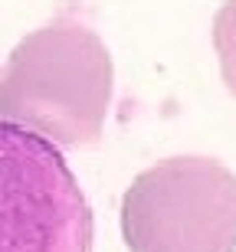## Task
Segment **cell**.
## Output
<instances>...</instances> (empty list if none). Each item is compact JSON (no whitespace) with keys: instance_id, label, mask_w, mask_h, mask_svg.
Instances as JSON below:
<instances>
[{"instance_id":"1","label":"cell","mask_w":236,"mask_h":252,"mask_svg":"<svg viewBox=\"0 0 236 252\" xmlns=\"http://www.w3.org/2000/svg\"><path fill=\"white\" fill-rule=\"evenodd\" d=\"M115 89L112 53L76 10H59L20 39L0 65V122L82 148L102 138Z\"/></svg>"},{"instance_id":"2","label":"cell","mask_w":236,"mask_h":252,"mask_svg":"<svg viewBox=\"0 0 236 252\" xmlns=\"http://www.w3.org/2000/svg\"><path fill=\"white\" fill-rule=\"evenodd\" d=\"M122 239L132 252H236V174L197 154L158 160L122 196Z\"/></svg>"},{"instance_id":"3","label":"cell","mask_w":236,"mask_h":252,"mask_svg":"<svg viewBox=\"0 0 236 252\" xmlns=\"http://www.w3.org/2000/svg\"><path fill=\"white\" fill-rule=\"evenodd\" d=\"M95 220L63 151L0 122V252H92Z\"/></svg>"},{"instance_id":"4","label":"cell","mask_w":236,"mask_h":252,"mask_svg":"<svg viewBox=\"0 0 236 252\" xmlns=\"http://www.w3.org/2000/svg\"><path fill=\"white\" fill-rule=\"evenodd\" d=\"M213 49L220 56L223 85L236 95V0H227L213 17Z\"/></svg>"}]
</instances>
